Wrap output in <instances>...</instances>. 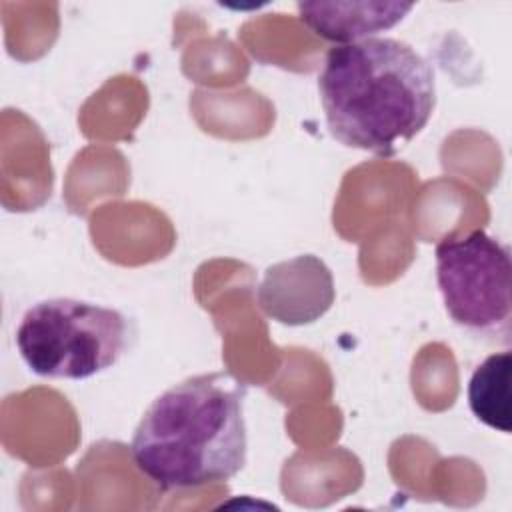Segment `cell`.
<instances>
[{
  "instance_id": "1",
  "label": "cell",
  "mask_w": 512,
  "mask_h": 512,
  "mask_svg": "<svg viewBox=\"0 0 512 512\" xmlns=\"http://www.w3.org/2000/svg\"><path fill=\"white\" fill-rule=\"evenodd\" d=\"M318 92L332 138L392 156L426 128L436 106V74L408 42L376 36L330 48Z\"/></svg>"
},
{
  "instance_id": "2",
  "label": "cell",
  "mask_w": 512,
  "mask_h": 512,
  "mask_svg": "<svg viewBox=\"0 0 512 512\" xmlns=\"http://www.w3.org/2000/svg\"><path fill=\"white\" fill-rule=\"evenodd\" d=\"M248 388L228 370L188 376L142 414L130 454L160 490H184L234 478L246 464Z\"/></svg>"
},
{
  "instance_id": "3",
  "label": "cell",
  "mask_w": 512,
  "mask_h": 512,
  "mask_svg": "<svg viewBox=\"0 0 512 512\" xmlns=\"http://www.w3.org/2000/svg\"><path fill=\"white\" fill-rule=\"evenodd\" d=\"M128 318L78 298L32 304L14 334L20 358L42 378L86 380L112 368L130 346Z\"/></svg>"
},
{
  "instance_id": "4",
  "label": "cell",
  "mask_w": 512,
  "mask_h": 512,
  "mask_svg": "<svg viewBox=\"0 0 512 512\" xmlns=\"http://www.w3.org/2000/svg\"><path fill=\"white\" fill-rule=\"evenodd\" d=\"M436 282L450 320L476 336H510V250L484 230L444 236L434 250Z\"/></svg>"
},
{
  "instance_id": "5",
  "label": "cell",
  "mask_w": 512,
  "mask_h": 512,
  "mask_svg": "<svg viewBox=\"0 0 512 512\" xmlns=\"http://www.w3.org/2000/svg\"><path fill=\"white\" fill-rule=\"evenodd\" d=\"M334 298L332 272L314 254H300L268 266L256 290L260 310L288 326L316 322L330 310Z\"/></svg>"
},
{
  "instance_id": "6",
  "label": "cell",
  "mask_w": 512,
  "mask_h": 512,
  "mask_svg": "<svg viewBox=\"0 0 512 512\" xmlns=\"http://www.w3.org/2000/svg\"><path fill=\"white\" fill-rule=\"evenodd\" d=\"M414 8L412 2H298L300 20L320 38L352 44L394 28Z\"/></svg>"
},
{
  "instance_id": "7",
  "label": "cell",
  "mask_w": 512,
  "mask_h": 512,
  "mask_svg": "<svg viewBox=\"0 0 512 512\" xmlns=\"http://www.w3.org/2000/svg\"><path fill=\"white\" fill-rule=\"evenodd\" d=\"M510 368L508 350L486 356L470 376L468 404L472 414L492 430L510 434Z\"/></svg>"
}]
</instances>
